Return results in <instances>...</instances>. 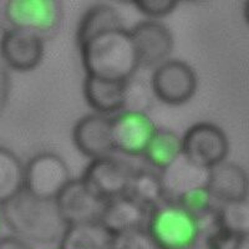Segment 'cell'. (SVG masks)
<instances>
[{"mask_svg": "<svg viewBox=\"0 0 249 249\" xmlns=\"http://www.w3.org/2000/svg\"><path fill=\"white\" fill-rule=\"evenodd\" d=\"M70 181L68 164L55 153H39L25 166L24 190L40 198L56 199Z\"/></svg>", "mask_w": 249, "mask_h": 249, "instance_id": "52a82bcc", "label": "cell"}, {"mask_svg": "<svg viewBox=\"0 0 249 249\" xmlns=\"http://www.w3.org/2000/svg\"><path fill=\"white\" fill-rule=\"evenodd\" d=\"M246 249H249V246H248V247H247V248H246Z\"/></svg>", "mask_w": 249, "mask_h": 249, "instance_id": "1f68e13d", "label": "cell"}, {"mask_svg": "<svg viewBox=\"0 0 249 249\" xmlns=\"http://www.w3.org/2000/svg\"><path fill=\"white\" fill-rule=\"evenodd\" d=\"M113 235L100 222L69 226L60 241L61 249H111Z\"/></svg>", "mask_w": 249, "mask_h": 249, "instance_id": "ac0fdd59", "label": "cell"}, {"mask_svg": "<svg viewBox=\"0 0 249 249\" xmlns=\"http://www.w3.org/2000/svg\"><path fill=\"white\" fill-rule=\"evenodd\" d=\"M207 249H246L249 246V238L230 232L218 226L207 234Z\"/></svg>", "mask_w": 249, "mask_h": 249, "instance_id": "cb8c5ba5", "label": "cell"}, {"mask_svg": "<svg viewBox=\"0 0 249 249\" xmlns=\"http://www.w3.org/2000/svg\"><path fill=\"white\" fill-rule=\"evenodd\" d=\"M48 249H61V248H60V247L57 246V247H55V248H48Z\"/></svg>", "mask_w": 249, "mask_h": 249, "instance_id": "4dcf8cb0", "label": "cell"}, {"mask_svg": "<svg viewBox=\"0 0 249 249\" xmlns=\"http://www.w3.org/2000/svg\"><path fill=\"white\" fill-rule=\"evenodd\" d=\"M132 4L146 17L159 19L175 12L179 3L176 0H133Z\"/></svg>", "mask_w": 249, "mask_h": 249, "instance_id": "484cf974", "label": "cell"}, {"mask_svg": "<svg viewBox=\"0 0 249 249\" xmlns=\"http://www.w3.org/2000/svg\"><path fill=\"white\" fill-rule=\"evenodd\" d=\"M55 201L68 226L100 222L107 203L92 195L81 178L71 179Z\"/></svg>", "mask_w": 249, "mask_h": 249, "instance_id": "7c38bea8", "label": "cell"}, {"mask_svg": "<svg viewBox=\"0 0 249 249\" xmlns=\"http://www.w3.org/2000/svg\"><path fill=\"white\" fill-rule=\"evenodd\" d=\"M143 156L152 167L166 172L183 157L182 139L173 131L159 130Z\"/></svg>", "mask_w": 249, "mask_h": 249, "instance_id": "e0dca14e", "label": "cell"}, {"mask_svg": "<svg viewBox=\"0 0 249 249\" xmlns=\"http://www.w3.org/2000/svg\"><path fill=\"white\" fill-rule=\"evenodd\" d=\"M195 249H196V248H195Z\"/></svg>", "mask_w": 249, "mask_h": 249, "instance_id": "d6a6232c", "label": "cell"}, {"mask_svg": "<svg viewBox=\"0 0 249 249\" xmlns=\"http://www.w3.org/2000/svg\"><path fill=\"white\" fill-rule=\"evenodd\" d=\"M111 119L115 150L131 157L144 155L159 131L147 113L141 110H126Z\"/></svg>", "mask_w": 249, "mask_h": 249, "instance_id": "9c48e42d", "label": "cell"}, {"mask_svg": "<svg viewBox=\"0 0 249 249\" xmlns=\"http://www.w3.org/2000/svg\"><path fill=\"white\" fill-rule=\"evenodd\" d=\"M217 215L218 226L235 234L249 238L248 202L222 204L219 208H217Z\"/></svg>", "mask_w": 249, "mask_h": 249, "instance_id": "7402d4cb", "label": "cell"}, {"mask_svg": "<svg viewBox=\"0 0 249 249\" xmlns=\"http://www.w3.org/2000/svg\"><path fill=\"white\" fill-rule=\"evenodd\" d=\"M72 141L91 161L111 157L116 151L112 141V119L100 113L81 117L72 130Z\"/></svg>", "mask_w": 249, "mask_h": 249, "instance_id": "8fae6325", "label": "cell"}, {"mask_svg": "<svg viewBox=\"0 0 249 249\" xmlns=\"http://www.w3.org/2000/svg\"><path fill=\"white\" fill-rule=\"evenodd\" d=\"M122 25L119 12L107 4H96L91 6L81 17L76 31V44L85 43L86 40L102 31L120 28Z\"/></svg>", "mask_w": 249, "mask_h": 249, "instance_id": "d6986e66", "label": "cell"}, {"mask_svg": "<svg viewBox=\"0 0 249 249\" xmlns=\"http://www.w3.org/2000/svg\"><path fill=\"white\" fill-rule=\"evenodd\" d=\"M213 199L222 204L246 202L249 195V176L234 162H222L211 168L206 182Z\"/></svg>", "mask_w": 249, "mask_h": 249, "instance_id": "5bb4252c", "label": "cell"}, {"mask_svg": "<svg viewBox=\"0 0 249 249\" xmlns=\"http://www.w3.org/2000/svg\"><path fill=\"white\" fill-rule=\"evenodd\" d=\"M3 217L15 235L37 244L60 243L69 227L55 199L40 198L26 190L4 204Z\"/></svg>", "mask_w": 249, "mask_h": 249, "instance_id": "6da1fadb", "label": "cell"}, {"mask_svg": "<svg viewBox=\"0 0 249 249\" xmlns=\"http://www.w3.org/2000/svg\"><path fill=\"white\" fill-rule=\"evenodd\" d=\"M135 171L127 163L115 159L92 160L81 176V181L97 198L110 202L127 195Z\"/></svg>", "mask_w": 249, "mask_h": 249, "instance_id": "ba28073f", "label": "cell"}, {"mask_svg": "<svg viewBox=\"0 0 249 249\" xmlns=\"http://www.w3.org/2000/svg\"><path fill=\"white\" fill-rule=\"evenodd\" d=\"M25 167L17 155L0 147V206L14 198L24 190Z\"/></svg>", "mask_w": 249, "mask_h": 249, "instance_id": "44dd1931", "label": "cell"}, {"mask_svg": "<svg viewBox=\"0 0 249 249\" xmlns=\"http://www.w3.org/2000/svg\"><path fill=\"white\" fill-rule=\"evenodd\" d=\"M111 249H157V247L147 231L136 230L113 235Z\"/></svg>", "mask_w": 249, "mask_h": 249, "instance_id": "d4e9b609", "label": "cell"}, {"mask_svg": "<svg viewBox=\"0 0 249 249\" xmlns=\"http://www.w3.org/2000/svg\"><path fill=\"white\" fill-rule=\"evenodd\" d=\"M9 92H10V77H9L6 65L3 60L0 59V113L3 112L8 102Z\"/></svg>", "mask_w": 249, "mask_h": 249, "instance_id": "4316f807", "label": "cell"}, {"mask_svg": "<svg viewBox=\"0 0 249 249\" xmlns=\"http://www.w3.org/2000/svg\"><path fill=\"white\" fill-rule=\"evenodd\" d=\"M183 159L197 168L210 171L226 161L230 141L226 132L212 122L191 126L182 137Z\"/></svg>", "mask_w": 249, "mask_h": 249, "instance_id": "277c9868", "label": "cell"}, {"mask_svg": "<svg viewBox=\"0 0 249 249\" xmlns=\"http://www.w3.org/2000/svg\"><path fill=\"white\" fill-rule=\"evenodd\" d=\"M4 14L14 29L41 36L59 29L64 10L57 0H10L6 3Z\"/></svg>", "mask_w": 249, "mask_h": 249, "instance_id": "5b68a950", "label": "cell"}, {"mask_svg": "<svg viewBox=\"0 0 249 249\" xmlns=\"http://www.w3.org/2000/svg\"><path fill=\"white\" fill-rule=\"evenodd\" d=\"M243 17H244V20H246L247 25L249 26V0H248V1H246V3H244Z\"/></svg>", "mask_w": 249, "mask_h": 249, "instance_id": "f1b7e54d", "label": "cell"}, {"mask_svg": "<svg viewBox=\"0 0 249 249\" xmlns=\"http://www.w3.org/2000/svg\"><path fill=\"white\" fill-rule=\"evenodd\" d=\"M4 217H3V206H0V234H1V228H3Z\"/></svg>", "mask_w": 249, "mask_h": 249, "instance_id": "f546056e", "label": "cell"}, {"mask_svg": "<svg viewBox=\"0 0 249 249\" xmlns=\"http://www.w3.org/2000/svg\"><path fill=\"white\" fill-rule=\"evenodd\" d=\"M142 66H160L170 60L172 54L173 35L170 29L156 20L140 21L130 30Z\"/></svg>", "mask_w": 249, "mask_h": 249, "instance_id": "4fadbf2b", "label": "cell"}, {"mask_svg": "<svg viewBox=\"0 0 249 249\" xmlns=\"http://www.w3.org/2000/svg\"><path fill=\"white\" fill-rule=\"evenodd\" d=\"M128 81L108 80L86 75L84 96L95 113L111 115L121 112L127 102Z\"/></svg>", "mask_w": 249, "mask_h": 249, "instance_id": "2e32d148", "label": "cell"}, {"mask_svg": "<svg viewBox=\"0 0 249 249\" xmlns=\"http://www.w3.org/2000/svg\"><path fill=\"white\" fill-rule=\"evenodd\" d=\"M86 75L128 81L141 66L130 30L124 26L102 31L79 45Z\"/></svg>", "mask_w": 249, "mask_h": 249, "instance_id": "7a4b0ae2", "label": "cell"}, {"mask_svg": "<svg viewBox=\"0 0 249 249\" xmlns=\"http://www.w3.org/2000/svg\"><path fill=\"white\" fill-rule=\"evenodd\" d=\"M176 202L197 218L203 217L213 210V197L207 184L196 186L184 191L177 196Z\"/></svg>", "mask_w": 249, "mask_h": 249, "instance_id": "603a6c76", "label": "cell"}, {"mask_svg": "<svg viewBox=\"0 0 249 249\" xmlns=\"http://www.w3.org/2000/svg\"><path fill=\"white\" fill-rule=\"evenodd\" d=\"M150 210L133 201L128 196L107 202L104 208L100 223L112 235L131 232L136 230H146Z\"/></svg>", "mask_w": 249, "mask_h": 249, "instance_id": "9a60e30c", "label": "cell"}, {"mask_svg": "<svg viewBox=\"0 0 249 249\" xmlns=\"http://www.w3.org/2000/svg\"><path fill=\"white\" fill-rule=\"evenodd\" d=\"M164 195L166 187L161 176L152 171L140 170L133 173L126 196L151 210L164 201Z\"/></svg>", "mask_w": 249, "mask_h": 249, "instance_id": "ffe728a7", "label": "cell"}, {"mask_svg": "<svg viewBox=\"0 0 249 249\" xmlns=\"http://www.w3.org/2000/svg\"><path fill=\"white\" fill-rule=\"evenodd\" d=\"M0 249H33V247L18 235H8L0 238Z\"/></svg>", "mask_w": 249, "mask_h": 249, "instance_id": "83f0119b", "label": "cell"}, {"mask_svg": "<svg viewBox=\"0 0 249 249\" xmlns=\"http://www.w3.org/2000/svg\"><path fill=\"white\" fill-rule=\"evenodd\" d=\"M146 231L157 249H195L202 233L198 218L176 201L151 208Z\"/></svg>", "mask_w": 249, "mask_h": 249, "instance_id": "3957f363", "label": "cell"}, {"mask_svg": "<svg viewBox=\"0 0 249 249\" xmlns=\"http://www.w3.org/2000/svg\"><path fill=\"white\" fill-rule=\"evenodd\" d=\"M44 53L43 37L30 31L12 28L0 39V59L13 70H34L43 61Z\"/></svg>", "mask_w": 249, "mask_h": 249, "instance_id": "30bf717a", "label": "cell"}, {"mask_svg": "<svg viewBox=\"0 0 249 249\" xmlns=\"http://www.w3.org/2000/svg\"><path fill=\"white\" fill-rule=\"evenodd\" d=\"M197 75L187 62L167 60L155 69L151 86L155 96L170 106L187 104L197 90Z\"/></svg>", "mask_w": 249, "mask_h": 249, "instance_id": "8992f818", "label": "cell"}]
</instances>
